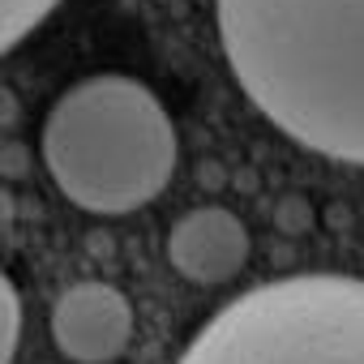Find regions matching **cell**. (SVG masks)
Instances as JSON below:
<instances>
[{
  "label": "cell",
  "mask_w": 364,
  "mask_h": 364,
  "mask_svg": "<svg viewBox=\"0 0 364 364\" xmlns=\"http://www.w3.org/2000/svg\"><path fill=\"white\" fill-rule=\"evenodd\" d=\"M14 120H18V99H14V90L0 86V129L14 124Z\"/></svg>",
  "instance_id": "cell-10"
},
{
  "label": "cell",
  "mask_w": 364,
  "mask_h": 364,
  "mask_svg": "<svg viewBox=\"0 0 364 364\" xmlns=\"http://www.w3.org/2000/svg\"><path fill=\"white\" fill-rule=\"evenodd\" d=\"M228 65L300 146L364 167V0H215Z\"/></svg>",
  "instance_id": "cell-1"
},
{
  "label": "cell",
  "mask_w": 364,
  "mask_h": 364,
  "mask_svg": "<svg viewBox=\"0 0 364 364\" xmlns=\"http://www.w3.org/2000/svg\"><path fill=\"white\" fill-rule=\"evenodd\" d=\"M176 364H364V279L257 283L219 309Z\"/></svg>",
  "instance_id": "cell-3"
},
{
  "label": "cell",
  "mask_w": 364,
  "mask_h": 364,
  "mask_svg": "<svg viewBox=\"0 0 364 364\" xmlns=\"http://www.w3.org/2000/svg\"><path fill=\"white\" fill-rule=\"evenodd\" d=\"M18 334H22V296L14 279L0 270V364H14Z\"/></svg>",
  "instance_id": "cell-7"
},
{
  "label": "cell",
  "mask_w": 364,
  "mask_h": 364,
  "mask_svg": "<svg viewBox=\"0 0 364 364\" xmlns=\"http://www.w3.org/2000/svg\"><path fill=\"white\" fill-rule=\"evenodd\" d=\"M167 262L189 283H202V287L228 283L249 262V232H245L240 215H232L223 206L189 210L167 232Z\"/></svg>",
  "instance_id": "cell-5"
},
{
  "label": "cell",
  "mask_w": 364,
  "mask_h": 364,
  "mask_svg": "<svg viewBox=\"0 0 364 364\" xmlns=\"http://www.w3.org/2000/svg\"><path fill=\"white\" fill-rule=\"evenodd\" d=\"M52 338L73 364H107L133 338V304L112 283H73L52 309Z\"/></svg>",
  "instance_id": "cell-4"
},
{
  "label": "cell",
  "mask_w": 364,
  "mask_h": 364,
  "mask_svg": "<svg viewBox=\"0 0 364 364\" xmlns=\"http://www.w3.org/2000/svg\"><path fill=\"white\" fill-rule=\"evenodd\" d=\"M309 223H313L309 202H300V198H283V202H279V228H283V232H304Z\"/></svg>",
  "instance_id": "cell-8"
},
{
  "label": "cell",
  "mask_w": 364,
  "mask_h": 364,
  "mask_svg": "<svg viewBox=\"0 0 364 364\" xmlns=\"http://www.w3.org/2000/svg\"><path fill=\"white\" fill-rule=\"evenodd\" d=\"M39 146L56 189L90 215H129L154 202L176 171L167 107L124 73L73 82L52 103Z\"/></svg>",
  "instance_id": "cell-2"
},
{
  "label": "cell",
  "mask_w": 364,
  "mask_h": 364,
  "mask_svg": "<svg viewBox=\"0 0 364 364\" xmlns=\"http://www.w3.org/2000/svg\"><path fill=\"white\" fill-rule=\"evenodd\" d=\"M0 171H5V176L26 171V150L22 146H5V150H0Z\"/></svg>",
  "instance_id": "cell-9"
},
{
  "label": "cell",
  "mask_w": 364,
  "mask_h": 364,
  "mask_svg": "<svg viewBox=\"0 0 364 364\" xmlns=\"http://www.w3.org/2000/svg\"><path fill=\"white\" fill-rule=\"evenodd\" d=\"M60 0H0V56H5L18 39H26Z\"/></svg>",
  "instance_id": "cell-6"
}]
</instances>
